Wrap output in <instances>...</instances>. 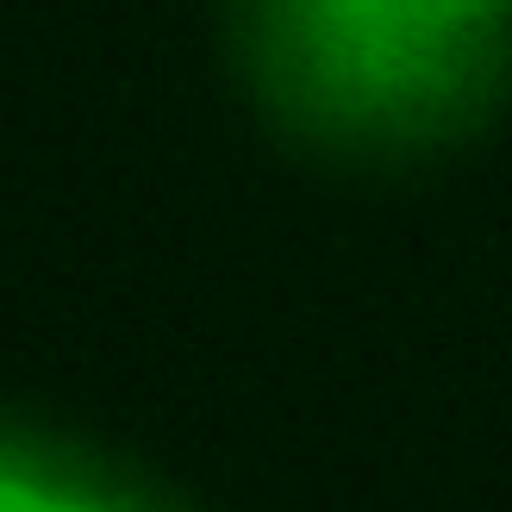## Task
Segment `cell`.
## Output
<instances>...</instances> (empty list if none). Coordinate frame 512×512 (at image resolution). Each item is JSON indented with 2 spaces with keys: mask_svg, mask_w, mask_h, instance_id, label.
Returning <instances> with one entry per match:
<instances>
[{
  "mask_svg": "<svg viewBox=\"0 0 512 512\" xmlns=\"http://www.w3.org/2000/svg\"><path fill=\"white\" fill-rule=\"evenodd\" d=\"M0 512H94V506H82L63 488H44L19 469H0Z\"/></svg>",
  "mask_w": 512,
  "mask_h": 512,
  "instance_id": "7a4b0ae2",
  "label": "cell"
},
{
  "mask_svg": "<svg viewBox=\"0 0 512 512\" xmlns=\"http://www.w3.org/2000/svg\"><path fill=\"white\" fill-rule=\"evenodd\" d=\"M512 0H269L281 75L331 119L431 113L481 63Z\"/></svg>",
  "mask_w": 512,
  "mask_h": 512,
  "instance_id": "6da1fadb",
  "label": "cell"
}]
</instances>
